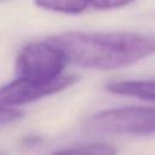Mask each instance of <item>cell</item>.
Masks as SVG:
<instances>
[{
	"mask_svg": "<svg viewBox=\"0 0 155 155\" xmlns=\"http://www.w3.org/2000/svg\"><path fill=\"white\" fill-rule=\"evenodd\" d=\"M75 65L110 70L134 64L155 53V35L137 33L69 31L47 39Z\"/></svg>",
	"mask_w": 155,
	"mask_h": 155,
	"instance_id": "cell-1",
	"label": "cell"
},
{
	"mask_svg": "<svg viewBox=\"0 0 155 155\" xmlns=\"http://www.w3.org/2000/svg\"><path fill=\"white\" fill-rule=\"evenodd\" d=\"M87 130L102 134H155V107H121L94 114Z\"/></svg>",
	"mask_w": 155,
	"mask_h": 155,
	"instance_id": "cell-2",
	"label": "cell"
},
{
	"mask_svg": "<svg viewBox=\"0 0 155 155\" xmlns=\"http://www.w3.org/2000/svg\"><path fill=\"white\" fill-rule=\"evenodd\" d=\"M67 63L58 47L48 40L24 46L16 59L18 76L38 80H53L62 75Z\"/></svg>",
	"mask_w": 155,
	"mask_h": 155,
	"instance_id": "cell-3",
	"label": "cell"
},
{
	"mask_svg": "<svg viewBox=\"0 0 155 155\" xmlns=\"http://www.w3.org/2000/svg\"><path fill=\"white\" fill-rule=\"evenodd\" d=\"M76 80V75L64 74L53 80H38L18 76L16 80L0 87V105L13 107L30 103L59 92L71 86Z\"/></svg>",
	"mask_w": 155,
	"mask_h": 155,
	"instance_id": "cell-4",
	"label": "cell"
},
{
	"mask_svg": "<svg viewBox=\"0 0 155 155\" xmlns=\"http://www.w3.org/2000/svg\"><path fill=\"white\" fill-rule=\"evenodd\" d=\"M105 90L114 94L130 96L155 102V80H122L110 81Z\"/></svg>",
	"mask_w": 155,
	"mask_h": 155,
	"instance_id": "cell-5",
	"label": "cell"
},
{
	"mask_svg": "<svg viewBox=\"0 0 155 155\" xmlns=\"http://www.w3.org/2000/svg\"><path fill=\"white\" fill-rule=\"evenodd\" d=\"M35 5L52 12L65 15H79L90 5L87 0H34Z\"/></svg>",
	"mask_w": 155,
	"mask_h": 155,
	"instance_id": "cell-6",
	"label": "cell"
},
{
	"mask_svg": "<svg viewBox=\"0 0 155 155\" xmlns=\"http://www.w3.org/2000/svg\"><path fill=\"white\" fill-rule=\"evenodd\" d=\"M50 155H116V149L107 143H90L61 149Z\"/></svg>",
	"mask_w": 155,
	"mask_h": 155,
	"instance_id": "cell-7",
	"label": "cell"
},
{
	"mask_svg": "<svg viewBox=\"0 0 155 155\" xmlns=\"http://www.w3.org/2000/svg\"><path fill=\"white\" fill-rule=\"evenodd\" d=\"M88 5L96 10H113L127 6L136 0H87Z\"/></svg>",
	"mask_w": 155,
	"mask_h": 155,
	"instance_id": "cell-8",
	"label": "cell"
},
{
	"mask_svg": "<svg viewBox=\"0 0 155 155\" xmlns=\"http://www.w3.org/2000/svg\"><path fill=\"white\" fill-rule=\"evenodd\" d=\"M21 116H22L21 111H18L16 109H12L10 107L0 105V125L13 122V121L18 120Z\"/></svg>",
	"mask_w": 155,
	"mask_h": 155,
	"instance_id": "cell-9",
	"label": "cell"
}]
</instances>
